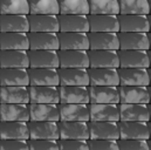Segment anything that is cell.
Wrapping results in <instances>:
<instances>
[{
	"label": "cell",
	"instance_id": "6da1fadb",
	"mask_svg": "<svg viewBox=\"0 0 151 150\" xmlns=\"http://www.w3.org/2000/svg\"><path fill=\"white\" fill-rule=\"evenodd\" d=\"M119 67L122 68H149L150 56L147 49H118Z\"/></svg>",
	"mask_w": 151,
	"mask_h": 150
},
{
	"label": "cell",
	"instance_id": "7a4b0ae2",
	"mask_svg": "<svg viewBox=\"0 0 151 150\" xmlns=\"http://www.w3.org/2000/svg\"><path fill=\"white\" fill-rule=\"evenodd\" d=\"M118 129L122 140L150 138V123L145 121H118Z\"/></svg>",
	"mask_w": 151,
	"mask_h": 150
},
{
	"label": "cell",
	"instance_id": "3957f363",
	"mask_svg": "<svg viewBox=\"0 0 151 150\" xmlns=\"http://www.w3.org/2000/svg\"><path fill=\"white\" fill-rule=\"evenodd\" d=\"M89 140H119L118 122L89 121Z\"/></svg>",
	"mask_w": 151,
	"mask_h": 150
},
{
	"label": "cell",
	"instance_id": "277c9868",
	"mask_svg": "<svg viewBox=\"0 0 151 150\" xmlns=\"http://www.w3.org/2000/svg\"><path fill=\"white\" fill-rule=\"evenodd\" d=\"M29 67L32 68H59V54L55 49H28Z\"/></svg>",
	"mask_w": 151,
	"mask_h": 150
},
{
	"label": "cell",
	"instance_id": "5b68a950",
	"mask_svg": "<svg viewBox=\"0 0 151 150\" xmlns=\"http://www.w3.org/2000/svg\"><path fill=\"white\" fill-rule=\"evenodd\" d=\"M58 54L62 68H89V55L86 49H59Z\"/></svg>",
	"mask_w": 151,
	"mask_h": 150
},
{
	"label": "cell",
	"instance_id": "8992f818",
	"mask_svg": "<svg viewBox=\"0 0 151 150\" xmlns=\"http://www.w3.org/2000/svg\"><path fill=\"white\" fill-rule=\"evenodd\" d=\"M89 67L118 68L119 60L116 49H88Z\"/></svg>",
	"mask_w": 151,
	"mask_h": 150
},
{
	"label": "cell",
	"instance_id": "52a82bcc",
	"mask_svg": "<svg viewBox=\"0 0 151 150\" xmlns=\"http://www.w3.org/2000/svg\"><path fill=\"white\" fill-rule=\"evenodd\" d=\"M119 32H147L150 31L149 14H117Z\"/></svg>",
	"mask_w": 151,
	"mask_h": 150
},
{
	"label": "cell",
	"instance_id": "ba28073f",
	"mask_svg": "<svg viewBox=\"0 0 151 150\" xmlns=\"http://www.w3.org/2000/svg\"><path fill=\"white\" fill-rule=\"evenodd\" d=\"M29 138L59 140V122L55 121H28Z\"/></svg>",
	"mask_w": 151,
	"mask_h": 150
},
{
	"label": "cell",
	"instance_id": "9c48e42d",
	"mask_svg": "<svg viewBox=\"0 0 151 150\" xmlns=\"http://www.w3.org/2000/svg\"><path fill=\"white\" fill-rule=\"evenodd\" d=\"M60 138L89 140V125L84 121H59Z\"/></svg>",
	"mask_w": 151,
	"mask_h": 150
},
{
	"label": "cell",
	"instance_id": "30bf717a",
	"mask_svg": "<svg viewBox=\"0 0 151 150\" xmlns=\"http://www.w3.org/2000/svg\"><path fill=\"white\" fill-rule=\"evenodd\" d=\"M119 103H150L149 86H118Z\"/></svg>",
	"mask_w": 151,
	"mask_h": 150
},
{
	"label": "cell",
	"instance_id": "8fae6325",
	"mask_svg": "<svg viewBox=\"0 0 151 150\" xmlns=\"http://www.w3.org/2000/svg\"><path fill=\"white\" fill-rule=\"evenodd\" d=\"M119 121L150 122V103H118Z\"/></svg>",
	"mask_w": 151,
	"mask_h": 150
},
{
	"label": "cell",
	"instance_id": "7c38bea8",
	"mask_svg": "<svg viewBox=\"0 0 151 150\" xmlns=\"http://www.w3.org/2000/svg\"><path fill=\"white\" fill-rule=\"evenodd\" d=\"M119 49H147L150 48L149 33L147 32H117Z\"/></svg>",
	"mask_w": 151,
	"mask_h": 150
},
{
	"label": "cell",
	"instance_id": "4fadbf2b",
	"mask_svg": "<svg viewBox=\"0 0 151 150\" xmlns=\"http://www.w3.org/2000/svg\"><path fill=\"white\" fill-rule=\"evenodd\" d=\"M1 68H29L28 50L25 49H0Z\"/></svg>",
	"mask_w": 151,
	"mask_h": 150
},
{
	"label": "cell",
	"instance_id": "5bb4252c",
	"mask_svg": "<svg viewBox=\"0 0 151 150\" xmlns=\"http://www.w3.org/2000/svg\"><path fill=\"white\" fill-rule=\"evenodd\" d=\"M1 140H29L28 122L25 121H0Z\"/></svg>",
	"mask_w": 151,
	"mask_h": 150
},
{
	"label": "cell",
	"instance_id": "9a60e30c",
	"mask_svg": "<svg viewBox=\"0 0 151 150\" xmlns=\"http://www.w3.org/2000/svg\"><path fill=\"white\" fill-rule=\"evenodd\" d=\"M119 86H149V68H122L118 67Z\"/></svg>",
	"mask_w": 151,
	"mask_h": 150
},
{
	"label": "cell",
	"instance_id": "2e32d148",
	"mask_svg": "<svg viewBox=\"0 0 151 150\" xmlns=\"http://www.w3.org/2000/svg\"><path fill=\"white\" fill-rule=\"evenodd\" d=\"M89 103H119L118 86H88Z\"/></svg>",
	"mask_w": 151,
	"mask_h": 150
},
{
	"label": "cell",
	"instance_id": "e0dca14e",
	"mask_svg": "<svg viewBox=\"0 0 151 150\" xmlns=\"http://www.w3.org/2000/svg\"><path fill=\"white\" fill-rule=\"evenodd\" d=\"M59 86H28L29 103H60Z\"/></svg>",
	"mask_w": 151,
	"mask_h": 150
},
{
	"label": "cell",
	"instance_id": "ac0fdd59",
	"mask_svg": "<svg viewBox=\"0 0 151 150\" xmlns=\"http://www.w3.org/2000/svg\"><path fill=\"white\" fill-rule=\"evenodd\" d=\"M60 121L89 122V103H59Z\"/></svg>",
	"mask_w": 151,
	"mask_h": 150
},
{
	"label": "cell",
	"instance_id": "d6986e66",
	"mask_svg": "<svg viewBox=\"0 0 151 150\" xmlns=\"http://www.w3.org/2000/svg\"><path fill=\"white\" fill-rule=\"evenodd\" d=\"M29 32H60V24L55 14H28Z\"/></svg>",
	"mask_w": 151,
	"mask_h": 150
},
{
	"label": "cell",
	"instance_id": "ffe728a7",
	"mask_svg": "<svg viewBox=\"0 0 151 150\" xmlns=\"http://www.w3.org/2000/svg\"><path fill=\"white\" fill-rule=\"evenodd\" d=\"M89 86H119L118 68H88Z\"/></svg>",
	"mask_w": 151,
	"mask_h": 150
},
{
	"label": "cell",
	"instance_id": "44dd1931",
	"mask_svg": "<svg viewBox=\"0 0 151 150\" xmlns=\"http://www.w3.org/2000/svg\"><path fill=\"white\" fill-rule=\"evenodd\" d=\"M89 32H119V24L115 14H88Z\"/></svg>",
	"mask_w": 151,
	"mask_h": 150
},
{
	"label": "cell",
	"instance_id": "7402d4cb",
	"mask_svg": "<svg viewBox=\"0 0 151 150\" xmlns=\"http://www.w3.org/2000/svg\"><path fill=\"white\" fill-rule=\"evenodd\" d=\"M59 105V103H58ZM56 103H28L29 121H60L59 106Z\"/></svg>",
	"mask_w": 151,
	"mask_h": 150
},
{
	"label": "cell",
	"instance_id": "603a6c76",
	"mask_svg": "<svg viewBox=\"0 0 151 150\" xmlns=\"http://www.w3.org/2000/svg\"><path fill=\"white\" fill-rule=\"evenodd\" d=\"M60 32H89L88 15L84 14H58Z\"/></svg>",
	"mask_w": 151,
	"mask_h": 150
},
{
	"label": "cell",
	"instance_id": "cb8c5ba5",
	"mask_svg": "<svg viewBox=\"0 0 151 150\" xmlns=\"http://www.w3.org/2000/svg\"><path fill=\"white\" fill-rule=\"evenodd\" d=\"M61 103H89L88 86H59Z\"/></svg>",
	"mask_w": 151,
	"mask_h": 150
},
{
	"label": "cell",
	"instance_id": "d4e9b609",
	"mask_svg": "<svg viewBox=\"0 0 151 150\" xmlns=\"http://www.w3.org/2000/svg\"><path fill=\"white\" fill-rule=\"evenodd\" d=\"M29 86H59L58 68H28Z\"/></svg>",
	"mask_w": 151,
	"mask_h": 150
},
{
	"label": "cell",
	"instance_id": "484cf974",
	"mask_svg": "<svg viewBox=\"0 0 151 150\" xmlns=\"http://www.w3.org/2000/svg\"><path fill=\"white\" fill-rule=\"evenodd\" d=\"M59 86H89L88 68H58Z\"/></svg>",
	"mask_w": 151,
	"mask_h": 150
},
{
	"label": "cell",
	"instance_id": "4316f807",
	"mask_svg": "<svg viewBox=\"0 0 151 150\" xmlns=\"http://www.w3.org/2000/svg\"><path fill=\"white\" fill-rule=\"evenodd\" d=\"M89 49H119L116 32H88Z\"/></svg>",
	"mask_w": 151,
	"mask_h": 150
},
{
	"label": "cell",
	"instance_id": "83f0119b",
	"mask_svg": "<svg viewBox=\"0 0 151 150\" xmlns=\"http://www.w3.org/2000/svg\"><path fill=\"white\" fill-rule=\"evenodd\" d=\"M90 121H119L117 103H89Z\"/></svg>",
	"mask_w": 151,
	"mask_h": 150
},
{
	"label": "cell",
	"instance_id": "f1b7e54d",
	"mask_svg": "<svg viewBox=\"0 0 151 150\" xmlns=\"http://www.w3.org/2000/svg\"><path fill=\"white\" fill-rule=\"evenodd\" d=\"M60 49H89V39L86 32H58Z\"/></svg>",
	"mask_w": 151,
	"mask_h": 150
},
{
	"label": "cell",
	"instance_id": "f546056e",
	"mask_svg": "<svg viewBox=\"0 0 151 150\" xmlns=\"http://www.w3.org/2000/svg\"><path fill=\"white\" fill-rule=\"evenodd\" d=\"M29 49H60L58 33L54 32H28Z\"/></svg>",
	"mask_w": 151,
	"mask_h": 150
},
{
	"label": "cell",
	"instance_id": "4dcf8cb0",
	"mask_svg": "<svg viewBox=\"0 0 151 150\" xmlns=\"http://www.w3.org/2000/svg\"><path fill=\"white\" fill-rule=\"evenodd\" d=\"M0 103H29L28 86H0Z\"/></svg>",
	"mask_w": 151,
	"mask_h": 150
},
{
	"label": "cell",
	"instance_id": "1f68e13d",
	"mask_svg": "<svg viewBox=\"0 0 151 150\" xmlns=\"http://www.w3.org/2000/svg\"><path fill=\"white\" fill-rule=\"evenodd\" d=\"M0 32H29L28 15L0 14Z\"/></svg>",
	"mask_w": 151,
	"mask_h": 150
},
{
	"label": "cell",
	"instance_id": "d6a6232c",
	"mask_svg": "<svg viewBox=\"0 0 151 150\" xmlns=\"http://www.w3.org/2000/svg\"><path fill=\"white\" fill-rule=\"evenodd\" d=\"M0 121H29L28 103H0Z\"/></svg>",
	"mask_w": 151,
	"mask_h": 150
},
{
	"label": "cell",
	"instance_id": "836d02e7",
	"mask_svg": "<svg viewBox=\"0 0 151 150\" xmlns=\"http://www.w3.org/2000/svg\"><path fill=\"white\" fill-rule=\"evenodd\" d=\"M0 86H29L28 68H1Z\"/></svg>",
	"mask_w": 151,
	"mask_h": 150
},
{
	"label": "cell",
	"instance_id": "e575fe53",
	"mask_svg": "<svg viewBox=\"0 0 151 150\" xmlns=\"http://www.w3.org/2000/svg\"><path fill=\"white\" fill-rule=\"evenodd\" d=\"M0 49H29L28 33L0 32Z\"/></svg>",
	"mask_w": 151,
	"mask_h": 150
},
{
	"label": "cell",
	"instance_id": "d590c367",
	"mask_svg": "<svg viewBox=\"0 0 151 150\" xmlns=\"http://www.w3.org/2000/svg\"><path fill=\"white\" fill-rule=\"evenodd\" d=\"M119 14H149V0H118Z\"/></svg>",
	"mask_w": 151,
	"mask_h": 150
},
{
	"label": "cell",
	"instance_id": "8d00e7d4",
	"mask_svg": "<svg viewBox=\"0 0 151 150\" xmlns=\"http://www.w3.org/2000/svg\"><path fill=\"white\" fill-rule=\"evenodd\" d=\"M29 14H60L59 0H28Z\"/></svg>",
	"mask_w": 151,
	"mask_h": 150
},
{
	"label": "cell",
	"instance_id": "74e56055",
	"mask_svg": "<svg viewBox=\"0 0 151 150\" xmlns=\"http://www.w3.org/2000/svg\"><path fill=\"white\" fill-rule=\"evenodd\" d=\"M89 14H119L118 0H88Z\"/></svg>",
	"mask_w": 151,
	"mask_h": 150
},
{
	"label": "cell",
	"instance_id": "f35d334b",
	"mask_svg": "<svg viewBox=\"0 0 151 150\" xmlns=\"http://www.w3.org/2000/svg\"><path fill=\"white\" fill-rule=\"evenodd\" d=\"M60 14H89L88 0H59Z\"/></svg>",
	"mask_w": 151,
	"mask_h": 150
},
{
	"label": "cell",
	"instance_id": "ab89813d",
	"mask_svg": "<svg viewBox=\"0 0 151 150\" xmlns=\"http://www.w3.org/2000/svg\"><path fill=\"white\" fill-rule=\"evenodd\" d=\"M0 14H29L28 0H0Z\"/></svg>",
	"mask_w": 151,
	"mask_h": 150
},
{
	"label": "cell",
	"instance_id": "60d3db41",
	"mask_svg": "<svg viewBox=\"0 0 151 150\" xmlns=\"http://www.w3.org/2000/svg\"><path fill=\"white\" fill-rule=\"evenodd\" d=\"M119 150H150L149 140H117Z\"/></svg>",
	"mask_w": 151,
	"mask_h": 150
},
{
	"label": "cell",
	"instance_id": "b9f144b4",
	"mask_svg": "<svg viewBox=\"0 0 151 150\" xmlns=\"http://www.w3.org/2000/svg\"><path fill=\"white\" fill-rule=\"evenodd\" d=\"M28 146H29V150H60L56 140L29 138Z\"/></svg>",
	"mask_w": 151,
	"mask_h": 150
},
{
	"label": "cell",
	"instance_id": "7bdbcfd3",
	"mask_svg": "<svg viewBox=\"0 0 151 150\" xmlns=\"http://www.w3.org/2000/svg\"><path fill=\"white\" fill-rule=\"evenodd\" d=\"M60 150H89L88 140H63L59 138Z\"/></svg>",
	"mask_w": 151,
	"mask_h": 150
},
{
	"label": "cell",
	"instance_id": "ee69618b",
	"mask_svg": "<svg viewBox=\"0 0 151 150\" xmlns=\"http://www.w3.org/2000/svg\"><path fill=\"white\" fill-rule=\"evenodd\" d=\"M89 150H119L117 140H88Z\"/></svg>",
	"mask_w": 151,
	"mask_h": 150
},
{
	"label": "cell",
	"instance_id": "f6af8a7d",
	"mask_svg": "<svg viewBox=\"0 0 151 150\" xmlns=\"http://www.w3.org/2000/svg\"><path fill=\"white\" fill-rule=\"evenodd\" d=\"M0 150H29L28 140H1Z\"/></svg>",
	"mask_w": 151,
	"mask_h": 150
}]
</instances>
